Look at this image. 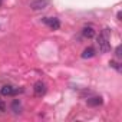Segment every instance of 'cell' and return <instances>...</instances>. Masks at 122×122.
Instances as JSON below:
<instances>
[{"instance_id": "6da1fadb", "label": "cell", "mask_w": 122, "mask_h": 122, "mask_svg": "<svg viewBox=\"0 0 122 122\" xmlns=\"http://www.w3.org/2000/svg\"><path fill=\"white\" fill-rule=\"evenodd\" d=\"M109 39H111V30L109 29H103L99 33V36L96 37V43H98L99 50L102 53H106V52L111 50V42H109Z\"/></svg>"}, {"instance_id": "7a4b0ae2", "label": "cell", "mask_w": 122, "mask_h": 122, "mask_svg": "<svg viewBox=\"0 0 122 122\" xmlns=\"http://www.w3.org/2000/svg\"><path fill=\"white\" fill-rule=\"evenodd\" d=\"M33 92H35V95H36L37 98H42V96L47 92V86H46V83L42 82V81H37V82L33 85Z\"/></svg>"}, {"instance_id": "3957f363", "label": "cell", "mask_w": 122, "mask_h": 122, "mask_svg": "<svg viewBox=\"0 0 122 122\" xmlns=\"http://www.w3.org/2000/svg\"><path fill=\"white\" fill-rule=\"evenodd\" d=\"M50 3V0H33V2L30 3V9L37 12V10H43L49 6Z\"/></svg>"}, {"instance_id": "277c9868", "label": "cell", "mask_w": 122, "mask_h": 122, "mask_svg": "<svg viewBox=\"0 0 122 122\" xmlns=\"http://www.w3.org/2000/svg\"><path fill=\"white\" fill-rule=\"evenodd\" d=\"M42 22H43L46 26H49L52 30H57V29L60 27V20L56 19V17H43Z\"/></svg>"}, {"instance_id": "5b68a950", "label": "cell", "mask_w": 122, "mask_h": 122, "mask_svg": "<svg viewBox=\"0 0 122 122\" xmlns=\"http://www.w3.org/2000/svg\"><path fill=\"white\" fill-rule=\"evenodd\" d=\"M17 92H22V91L13 88L12 85H3L2 88H0V95H2V96H13Z\"/></svg>"}, {"instance_id": "8992f818", "label": "cell", "mask_w": 122, "mask_h": 122, "mask_svg": "<svg viewBox=\"0 0 122 122\" xmlns=\"http://www.w3.org/2000/svg\"><path fill=\"white\" fill-rule=\"evenodd\" d=\"M86 103H88V106L95 108V106L102 105V103H103V99H102L101 96H92V98H88V99H86Z\"/></svg>"}, {"instance_id": "52a82bcc", "label": "cell", "mask_w": 122, "mask_h": 122, "mask_svg": "<svg viewBox=\"0 0 122 122\" xmlns=\"http://www.w3.org/2000/svg\"><path fill=\"white\" fill-rule=\"evenodd\" d=\"M82 36L85 37V39H92L93 36H95V29H93V26H85L83 29H82Z\"/></svg>"}, {"instance_id": "ba28073f", "label": "cell", "mask_w": 122, "mask_h": 122, "mask_svg": "<svg viewBox=\"0 0 122 122\" xmlns=\"http://www.w3.org/2000/svg\"><path fill=\"white\" fill-rule=\"evenodd\" d=\"M10 109H12V112H13L15 115L22 113V102H20L19 99H13V101H12V105H10Z\"/></svg>"}, {"instance_id": "9c48e42d", "label": "cell", "mask_w": 122, "mask_h": 122, "mask_svg": "<svg viewBox=\"0 0 122 122\" xmlns=\"http://www.w3.org/2000/svg\"><path fill=\"white\" fill-rule=\"evenodd\" d=\"M95 53H96V52H95V49H93L92 46H88V47L83 50L82 57H83V59H89V57H93V56H95Z\"/></svg>"}, {"instance_id": "30bf717a", "label": "cell", "mask_w": 122, "mask_h": 122, "mask_svg": "<svg viewBox=\"0 0 122 122\" xmlns=\"http://www.w3.org/2000/svg\"><path fill=\"white\" fill-rule=\"evenodd\" d=\"M109 65H111V68H113V69H116L118 72H121V63L118 62V60H111Z\"/></svg>"}, {"instance_id": "8fae6325", "label": "cell", "mask_w": 122, "mask_h": 122, "mask_svg": "<svg viewBox=\"0 0 122 122\" xmlns=\"http://www.w3.org/2000/svg\"><path fill=\"white\" fill-rule=\"evenodd\" d=\"M6 112V103L3 99H0V113H5Z\"/></svg>"}, {"instance_id": "7c38bea8", "label": "cell", "mask_w": 122, "mask_h": 122, "mask_svg": "<svg viewBox=\"0 0 122 122\" xmlns=\"http://www.w3.org/2000/svg\"><path fill=\"white\" fill-rule=\"evenodd\" d=\"M115 55H116V57H118V60H119L121 56H122V53H121V45L116 46V49H115Z\"/></svg>"}, {"instance_id": "4fadbf2b", "label": "cell", "mask_w": 122, "mask_h": 122, "mask_svg": "<svg viewBox=\"0 0 122 122\" xmlns=\"http://www.w3.org/2000/svg\"><path fill=\"white\" fill-rule=\"evenodd\" d=\"M3 5V0H0V6H2Z\"/></svg>"}]
</instances>
